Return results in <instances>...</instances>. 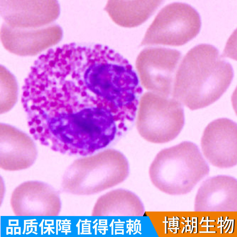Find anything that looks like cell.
<instances>
[{
  "mask_svg": "<svg viewBox=\"0 0 237 237\" xmlns=\"http://www.w3.org/2000/svg\"><path fill=\"white\" fill-rule=\"evenodd\" d=\"M63 36L61 27L52 23L39 28H20L11 27L4 22L0 31L4 47L21 56L35 55L58 43Z\"/></svg>",
  "mask_w": 237,
  "mask_h": 237,
  "instance_id": "obj_5",
  "label": "cell"
},
{
  "mask_svg": "<svg viewBox=\"0 0 237 237\" xmlns=\"http://www.w3.org/2000/svg\"><path fill=\"white\" fill-rule=\"evenodd\" d=\"M184 124L182 104L174 99L169 100L165 108H141L138 113L137 128L146 140L162 144L177 137Z\"/></svg>",
  "mask_w": 237,
  "mask_h": 237,
  "instance_id": "obj_4",
  "label": "cell"
},
{
  "mask_svg": "<svg viewBox=\"0 0 237 237\" xmlns=\"http://www.w3.org/2000/svg\"><path fill=\"white\" fill-rule=\"evenodd\" d=\"M60 13L57 0H0L1 16L4 23L13 28L48 25L58 18Z\"/></svg>",
  "mask_w": 237,
  "mask_h": 237,
  "instance_id": "obj_7",
  "label": "cell"
},
{
  "mask_svg": "<svg viewBox=\"0 0 237 237\" xmlns=\"http://www.w3.org/2000/svg\"><path fill=\"white\" fill-rule=\"evenodd\" d=\"M163 3V0H109L104 10L118 25L132 28L145 22Z\"/></svg>",
  "mask_w": 237,
  "mask_h": 237,
  "instance_id": "obj_9",
  "label": "cell"
},
{
  "mask_svg": "<svg viewBox=\"0 0 237 237\" xmlns=\"http://www.w3.org/2000/svg\"><path fill=\"white\" fill-rule=\"evenodd\" d=\"M0 113L8 112L15 104L18 98V86L14 76L6 68L0 65Z\"/></svg>",
  "mask_w": 237,
  "mask_h": 237,
  "instance_id": "obj_11",
  "label": "cell"
},
{
  "mask_svg": "<svg viewBox=\"0 0 237 237\" xmlns=\"http://www.w3.org/2000/svg\"><path fill=\"white\" fill-rule=\"evenodd\" d=\"M209 169L197 145L184 141L160 151L151 164L150 173L155 179L173 176L198 177L206 174Z\"/></svg>",
  "mask_w": 237,
  "mask_h": 237,
  "instance_id": "obj_3",
  "label": "cell"
},
{
  "mask_svg": "<svg viewBox=\"0 0 237 237\" xmlns=\"http://www.w3.org/2000/svg\"><path fill=\"white\" fill-rule=\"evenodd\" d=\"M201 27L200 16L194 8L185 3H171L158 13L141 45L181 46L195 38Z\"/></svg>",
  "mask_w": 237,
  "mask_h": 237,
  "instance_id": "obj_2",
  "label": "cell"
},
{
  "mask_svg": "<svg viewBox=\"0 0 237 237\" xmlns=\"http://www.w3.org/2000/svg\"><path fill=\"white\" fill-rule=\"evenodd\" d=\"M205 156L213 165L220 168L233 166L237 163V125L233 120L220 118L209 123L201 140Z\"/></svg>",
  "mask_w": 237,
  "mask_h": 237,
  "instance_id": "obj_6",
  "label": "cell"
},
{
  "mask_svg": "<svg viewBox=\"0 0 237 237\" xmlns=\"http://www.w3.org/2000/svg\"><path fill=\"white\" fill-rule=\"evenodd\" d=\"M36 144L26 133L8 124H0V167L8 171L27 169L37 158Z\"/></svg>",
  "mask_w": 237,
  "mask_h": 237,
  "instance_id": "obj_8",
  "label": "cell"
},
{
  "mask_svg": "<svg viewBox=\"0 0 237 237\" xmlns=\"http://www.w3.org/2000/svg\"><path fill=\"white\" fill-rule=\"evenodd\" d=\"M181 56V53L175 49L159 47L147 48L138 55L136 66L142 72L154 71L171 75Z\"/></svg>",
  "mask_w": 237,
  "mask_h": 237,
  "instance_id": "obj_10",
  "label": "cell"
},
{
  "mask_svg": "<svg viewBox=\"0 0 237 237\" xmlns=\"http://www.w3.org/2000/svg\"><path fill=\"white\" fill-rule=\"evenodd\" d=\"M233 77L231 65L216 47L208 44L196 45L187 53L177 69L174 99L192 111L206 107L222 96Z\"/></svg>",
  "mask_w": 237,
  "mask_h": 237,
  "instance_id": "obj_1",
  "label": "cell"
}]
</instances>
